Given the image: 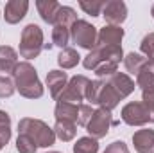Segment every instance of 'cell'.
<instances>
[{
    "label": "cell",
    "mask_w": 154,
    "mask_h": 153,
    "mask_svg": "<svg viewBox=\"0 0 154 153\" xmlns=\"http://www.w3.org/2000/svg\"><path fill=\"white\" fill-rule=\"evenodd\" d=\"M88 77L84 76H75L72 77L66 85V88L61 92V96L57 97V101H63V103H74L77 105L79 101L84 99V92H86V85H88Z\"/></svg>",
    "instance_id": "ba28073f"
},
{
    "label": "cell",
    "mask_w": 154,
    "mask_h": 153,
    "mask_svg": "<svg viewBox=\"0 0 154 153\" xmlns=\"http://www.w3.org/2000/svg\"><path fill=\"white\" fill-rule=\"evenodd\" d=\"M140 49H142V52L147 56V60H154V33L147 34L145 38L142 40Z\"/></svg>",
    "instance_id": "f1b7e54d"
},
{
    "label": "cell",
    "mask_w": 154,
    "mask_h": 153,
    "mask_svg": "<svg viewBox=\"0 0 154 153\" xmlns=\"http://www.w3.org/2000/svg\"><path fill=\"white\" fill-rule=\"evenodd\" d=\"M118 101H120V96L115 92V88L106 81V83L102 85L100 94H99V101H97V105H100V108H106V110L111 112L116 105H118Z\"/></svg>",
    "instance_id": "2e32d148"
},
{
    "label": "cell",
    "mask_w": 154,
    "mask_h": 153,
    "mask_svg": "<svg viewBox=\"0 0 154 153\" xmlns=\"http://www.w3.org/2000/svg\"><path fill=\"white\" fill-rule=\"evenodd\" d=\"M145 61H147V58H143L142 54H136V52H131L124 58V65H125L127 72H131V74H138L142 70V67L145 65Z\"/></svg>",
    "instance_id": "7402d4cb"
},
{
    "label": "cell",
    "mask_w": 154,
    "mask_h": 153,
    "mask_svg": "<svg viewBox=\"0 0 154 153\" xmlns=\"http://www.w3.org/2000/svg\"><path fill=\"white\" fill-rule=\"evenodd\" d=\"M77 22V15L75 11L68 5H61L59 11H57V16H56V24L54 25H65V27H72Z\"/></svg>",
    "instance_id": "44dd1931"
},
{
    "label": "cell",
    "mask_w": 154,
    "mask_h": 153,
    "mask_svg": "<svg viewBox=\"0 0 154 153\" xmlns=\"http://www.w3.org/2000/svg\"><path fill=\"white\" fill-rule=\"evenodd\" d=\"M99 142L93 137H82L74 144V153H97Z\"/></svg>",
    "instance_id": "cb8c5ba5"
},
{
    "label": "cell",
    "mask_w": 154,
    "mask_h": 153,
    "mask_svg": "<svg viewBox=\"0 0 154 153\" xmlns=\"http://www.w3.org/2000/svg\"><path fill=\"white\" fill-rule=\"evenodd\" d=\"M70 38L74 40V43H77L82 49H95L97 45V29L93 25H90L84 20H77L75 24L70 27Z\"/></svg>",
    "instance_id": "8992f818"
},
{
    "label": "cell",
    "mask_w": 154,
    "mask_h": 153,
    "mask_svg": "<svg viewBox=\"0 0 154 153\" xmlns=\"http://www.w3.org/2000/svg\"><path fill=\"white\" fill-rule=\"evenodd\" d=\"M47 85H48V90H50V96L54 99H57L61 96V92L66 88L68 85V76L66 72L63 70H50L47 74Z\"/></svg>",
    "instance_id": "8fae6325"
},
{
    "label": "cell",
    "mask_w": 154,
    "mask_h": 153,
    "mask_svg": "<svg viewBox=\"0 0 154 153\" xmlns=\"http://www.w3.org/2000/svg\"><path fill=\"white\" fill-rule=\"evenodd\" d=\"M142 92H143V103L154 105V86H151V88H145V90H142Z\"/></svg>",
    "instance_id": "836d02e7"
},
{
    "label": "cell",
    "mask_w": 154,
    "mask_h": 153,
    "mask_svg": "<svg viewBox=\"0 0 154 153\" xmlns=\"http://www.w3.org/2000/svg\"><path fill=\"white\" fill-rule=\"evenodd\" d=\"M14 86L16 90L27 97V99H36V97H41L43 96V86L38 79V74H36V69L29 63V61H23V63H18L14 72Z\"/></svg>",
    "instance_id": "6da1fadb"
},
{
    "label": "cell",
    "mask_w": 154,
    "mask_h": 153,
    "mask_svg": "<svg viewBox=\"0 0 154 153\" xmlns=\"http://www.w3.org/2000/svg\"><path fill=\"white\" fill-rule=\"evenodd\" d=\"M18 132L20 135H27L31 137L36 146H43V148H48L54 144L56 141V133L52 128H48L43 121L39 119H32V117H25L18 122Z\"/></svg>",
    "instance_id": "7a4b0ae2"
},
{
    "label": "cell",
    "mask_w": 154,
    "mask_h": 153,
    "mask_svg": "<svg viewBox=\"0 0 154 153\" xmlns=\"http://www.w3.org/2000/svg\"><path fill=\"white\" fill-rule=\"evenodd\" d=\"M54 114H56V119H57V121L77 122V117H79V105L57 101V105H56V112H54Z\"/></svg>",
    "instance_id": "e0dca14e"
},
{
    "label": "cell",
    "mask_w": 154,
    "mask_h": 153,
    "mask_svg": "<svg viewBox=\"0 0 154 153\" xmlns=\"http://www.w3.org/2000/svg\"><path fill=\"white\" fill-rule=\"evenodd\" d=\"M54 133L56 137H59L61 141L68 142L75 137V122H68V121H57L54 126Z\"/></svg>",
    "instance_id": "d6986e66"
},
{
    "label": "cell",
    "mask_w": 154,
    "mask_h": 153,
    "mask_svg": "<svg viewBox=\"0 0 154 153\" xmlns=\"http://www.w3.org/2000/svg\"><path fill=\"white\" fill-rule=\"evenodd\" d=\"M41 49H43V31L36 24H29L22 33L20 56H23L27 60H32L41 52Z\"/></svg>",
    "instance_id": "277c9868"
},
{
    "label": "cell",
    "mask_w": 154,
    "mask_h": 153,
    "mask_svg": "<svg viewBox=\"0 0 154 153\" xmlns=\"http://www.w3.org/2000/svg\"><path fill=\"white\" fill-rule=\"evenodd\" d=\"M102 85H104V81H88L84 97H86L88 101H91V105H97L99 94H100V90H102Z\"/></svg>",
    "instance_id": "d4e9b609"
},
{
    "label": "cell",
    "mask_w": 154,
    "mask_h": 153,
    "mask_svg": "<svg viewBox=\"0 0 154 153\" xmlns=\"http://www.w3.org/2000/svg\"><path fill=\"white\" fill-rule=\"evenodd\" d=\"M122 121L129 126H142L145 122H154V105L129 103L122 108Z\"/></svg>",
    "instance_id": "5b68a950"
},
{
    "label": "cell",
    "mask_w": 154,
    "mask_h": 153,
    "mask_svg": "<svg viewBox=\"0 0 154 153\" xmlns=\"http://www.w3.org/2000/svg\"><path fill=\"white\" fill-rule=\"evenodd\" d=\"M18 54L13 47L2 45L0 47V76L2 74H13L18 65Z\"/></svg>",
    "instance_id": "5bb4252c"
},
{
    "label": "cell",
    "mask_w": 154,
    "mask_h": 153,
    "mask_svg": "<svg viewBox=\"0 0 154 153\" xmlns=\"http://www.w3.org/2000/svg\"><path fill=\"white\" fill-rule=\"evenodd\" d=\"M48 153H59V151H48Z\"/></svg>",
    "instance_id": "74e56055"
},
{
    "label": "cell",
    "mask_w": 154,
    "mask_h": 153,
    "mask_svg": "<svg viewBox=\"0 0 154 153\" xmlns=\"http://www.w3.org/2000/svg\"><path fill=\"white\" fill-rule=\"evenodd\" d=\"M9 139H11V119H9L7 112L0 110V141L4 144H7Z\"/></svg>",
    "instance_id": "484cf974"
},
{
    "label": "cell",
    "mask_w": 154,
    "mask_h": 153,
    "mask_svg": "<svg viewBox=\"0 0 154 153\" xmlns=\"http://www.w3.org/2000/svg\"><path fill=\"white\" fill-rule=\"evenodd\" d=\"M52 41H54V45H57L61 49H66V45L70 41V29L65 27V25H54V29H52Z\"/></svg>",
    "instance_id": "603a6c76"
},
{
    "label": "cell",
    "mask_w": 154,
    "mask_h": 153,
    "mask_svg": "<svg viewBox=\"0 0 154 153\" xmlns=\"http://www.w3.org/2000/svg\"><path fill=\"white\" fill-rule=\"evenodd\" d=\"M116 63H102L95 69V74L99 77H111L113 74H116Z\"/></svg>",
    "instance_id": "1f68e13d"
},
{
    "label": "cell",
    "mask_w": 154,
    "mask_h": 153,
    "mask_svg": "<svg viewBox=\"0 0 154 153\" xmlns=\"http://www.w3.org/2000/svg\"><path fill=\"white\" fill-rule=\"evenodd\" d=\"M16 150L20 153H36L38 146H36V142H34L31 137H27V135H18V139H16Z\"/></svg>",
    "instance_id": "83f0119b"
},
{
    "label": "cell",
    "mask_w": 154,
    "mask_h": 153,
    "mask_svg": "<svg viewBox=\"0 0 154 153\" xmlns=\"http://www.w3.org/2000/svg\"><path fill=\"white\" fill-rule=\"evenodd\" d=\"M79 60H81L79 52H77L75 49H70V47L63 49L61 54L57 56V63H59V67H63V69H74L77 63H79Z\"/></svg>",
    "instance_id": "ffe728a7"
},
{
    "label": "cell",
    "mask_w": 154,
    "mask_h": 153,
    "mask_svg": "<svg viewBox=\"0 0 154 153\" xmlns=\"http://www.w3.org/2000/svg\"><path fill=\"white\" fill-rule=\"evenodd\" d=\"M14 90H16V86L9 77L0 76V97H9L14 94Z\"/></svg>",
    "instance_id": "f546056e"
},
{
    "label": "cell",
    "mask_w": 154,
    "mask_h": 153,
    "mask_svg": "<svg viewBox=\"0 0 154 153\" xmlns=\"http://www.w3.org/2000/svg\"><path fill=\"white\" fill-rule=\"evenodd\" d=\"M124 52H122V47L120 45H108V47H100V45H95V49L84 58L82 65L90 70V69H97L99 65L102 63H120Z\"/></svg>",
    "instance_id": "3957f363"
},
{
    "label": "cell",
    "mask_w": 154,
    "mask_h": 153,
    "mask_svg": "<svg viewBox=\"0 0 154 153\" xmlns=\"http://www.w3.org/2000/svg\"><path fill=\"white\" fill-rule=\"evenodd\" d=\"M151 15H152V18H154V5L151 7Z\"/></svg>",
    "instance_id": "d590c367"
},
{
    "label": "cell",
    "mask_w": 154,
    "mask_h": 153,
    "mask_svg": "<svg viewBox=\"0 0 154 153\" xmlns=\"http://www.w3.org/2000/svg\"><path fill=\"white\" fill-rule=\"evenodd\" d=\"M108 83L115 88V92L120 96V99L127 97V96L134 90V81L127 76V74H120V72H116V74H113V76L109 77Z\"/></svg>",
    "instance_id": "9a60e30c"
},
{
    "label": "cell",
    "mask_w": 154,
    "mask_h": 153,
    "mask_svg": "<svg viewBox=\"0 0 154 153\" xmlns=\"http://www.w3.org/2000/svg\"><path fill=\"white\" fill-rule=\"evenodd\" d=\"M36 7L39 11V16L48 22V24H56V16H57V11H59V4L56 0H38L36 2Z\"/></svg>",
    "instance_id": "ac0fdd59"
},
{
    "label": "cell",
    "mask_w": 154,
    "mask_h": 153,
    "mask_svg": "<svg viewBox=\"0 0 154 153\" xmlns=\"http://www.w3.org/2000/svg\"><path fill=\"white\" fill-rule=\"evenodd\" d=\"M81 9L86 13V15H91V16H99L100 11L104 9L106 2H100V0H93V2H86V0H81L79 2Z\"/></svg>",
    "instance_id": "4316f807"
},
{
    "label": "cell",
    "mask_w": 154,
    "mask_h": 153,
    "mask_svg": "<svg viewBox=\"0 0 154 153\" xmlns=\"http://www.w3.org/2000/svg\"><path fill=\"white\" fill-rule=\"evenodd\" d=\"M142 70H145V72H149V74H152L154 76V60H147L145 65L142 67Z\"/></svg>",
    "instance_id": "e575fe53"
},
{
    "label": "cell",
    "mask_w": 154,
    "mask_h": 153,
    "mask_svg": "<svg viewBox=\"0 0 154 153\" xmlns=\"http://www.w3.org/2000/svg\"><path fill=\"white\" fill-rule=\"evenodd\" d=\"M93 112H95V110H93L90 105H79V117H77V122H79L81 126H86V124L90 122Z\"/></svg>",
    "instance_id": "4dcf8cb0"
},
{
    "label": "cell",
    "mask_w": 154,
    "mask_h": 153,
    "mask_svg": "<svg viewBox=\"0 0 154 153\" xmlns=\"http://www.w3.org/2000/svg\"><path fill=\"white\" fill-rule=\"evenodd\" d=\"M29 11V2L27 0H9L4 7V16L7 24H18Z\"/></svg>",
    "instance_id": "30bf717a"
},
{
    "label": "cell",
    "mask_w": 154,
    "mask_h": 153,
    "mask_svg": "<svg viewBox=\"0 0 154 153\" xmlns=\"http://www.w3.org/2000/svg\"><path fill=\"white\" fill-rule=\"evenodd\" d=\"M113 124V119H111V112L106 110V108H97L90 122L86 124V130L88 133L93 137V139H100V137H106L108 132H109V126Z\"/></svg>",
    "instance_id": "52a82bcc"
},
{
    "label": "cell",
    "mask_w": 154,
    "mask_h": 153,
    "mask_svg": "<svg viewBox=\"0 0 154 153\" xmlns=\"http://www.w3.org/2000/svg\"><path fill=\"white\" fill-rule=\"evenodd\" d=\"M133 144L138 153H152L154 151V130H138L133 135Z\"/></svg>",
    "instance_id": "4fadbf2b"
},
{
    "label": "cell",
    "mask_w": 154,
    "mask_h": 153,
    "mask_svg": "<svg viewBox=\"0 0 154 153\" xmlns=\"http://www.w3.org/2000/svg\"><path fill=\"white\" fill-rule=\"evenodd\" d=\"M104 153H129V150H127L125 142H122V141H115V142H111V144L104 150Z\"/></svg>",
    "instance_id": "d6a6232c"
},
{
    "label": "cell",
    "mask_w": 154,
    "mask_h": 153,
    "mask_svg": "<svg viewBox=\"0 0 154 153\" xmlns=\"http://www.w3.org/2000/svg\"><path fill=\"white\" fill-rule=\"evenodd\" d=\"M2 148H4V142H2V141H0V150H2Z\"/></svg>",
    "instance_id": "8d00e7d4"
},
{
    "label": "cell",
    "mask_w": 154,
    "mask_h": 153,
    "mask_svg": "<svg viewBox=\"0 0 154 153\" xmlns=\"http://www.w3.org/2000/svg\"><path fill=\"white\" fill-rule=\"evenodd\" d=\"M102 15L106 18V22L109 25H118L127 18V5L122 2V0H111V2H106L104 9H102Z\"/></svg>",
    "instance_id": "9c48e42d"
},
{
    "label": "cell",
    "mask_w": 154,
    "mask_h": 153,
    "mask_svg": "<svg viewBox=\"0 0 154 153\" xmlns=\"http://www.w3.org/2000/svg\"><path fill=\"white\" fill-rule=\"evenodd\" d=\"M122 38H124V29H120L118 25H106L97 34V45H100V47L120 45Z\"/></svg>",
    "instance_id": "7c38bea8"
}]
</instances>
